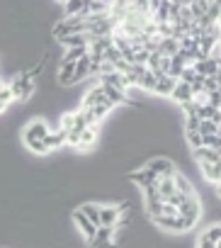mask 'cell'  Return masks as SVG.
Returning <instances> with one entry per match:
<instances>
[{"label": "cell", "mask_w": 221, "mask_h": 248, "mask_svg": "<svg viewBox=\"0 0 221 248\" xmlns=\"http://www.w3.org/2000/svg\"><path fill=\"white\" fill-rule=\"evenodd\" d=\"M10 93H13V102H27L34 95V78L29 76V71L20 73L17 78H13V83H8Z\"/></svg>", "instance_id": "obj_1"}, {"label": "cell", "mask_w": 221, "mask_h": 248, "mask_svg": "<svg viewBox=\"0 0 221 248\" xmlns=\"http://www.w3.org/2000/svg\"><path fill=\"white\" fill-rule=\"evenodd\" d=\"M51 129H49V124L44 122V119H29L27 122V127L22 129V141H25V146L27 144H32V141H44V137L49 134Z\"/></svg>", "instance_id": "obj_2"}, {"label": "cell", "mask_w": 221, "mask_h": 248, "mask_svg": "<svg viewBox=\"0 0 221 248\" xmlns=\"http://www.w3.org/2000/svg\"><path fill=\"white\" fill-rule=\"evenodd\" d=\"M177 217H182L185 221H190L192 229H194L197 221H199V217H202V204H199V200H197V197H185V200L180 202V207H177Z\"/></svg>", "instance_id": "obj_3"}, {"label": "cell", "mask_w": 221, "mask_h": 248, "mask_svg": "<svg viewBox=\"0 0 221 248\" xmlns=\"http://www.w3.org/2000/svg\"><path fill=\"white\" fill-rule=\"evenodd\" d=\"M122 212H124V204L122 207H112V204H100V221L97 226H107V229H117L119 219H122Z\"/></svg>", "instance_id": "obj_4"}, {"label": "cell", "mask_w": 221, "mask_h": 248, "mask_svg": "<svg viewBox=\"0 0 221 248\" xmlns=\"http://www.w3.org/2000/svg\"><path fill=\"white\" fill-rule=\"evenodd\" d=\"M129 180L132 183H136L139 187H151V185H156L158 183V175L148 168V166H144V168H139V170H134V173H129Z\"/></svg>", "instance_id": "obj_5"}, {"label": "cell", "mask_w": 221, "mask_h": 248, "mask_svg": "<svg viewBox=\"0 0 221 248\" xmlns=\"http://www.w3.org/2000/svg\"><path fill=\"white\" fill-rule=\"evenodd\" d=\"M146 166H148L158 178H173V175L177 173V170H175V163H173L170 158H163V156H161V158H153V161L146 163Z\"/></svg>", "instance_id": "obj_6"}, {"label": "cell", "mask_w": 221, "mask_h": 248, "mask_svg": "<svg viewBox=\"0 0 221 248\" xmlns=\"http://www.w3.org/2000/svg\"><path fill=\"white\" fill-rule=\"evenodd\" d=\"M192 68H194V73L197 76H202V78H209V76H219V59H199V61H194L192 63Z\"/></svg>", "instance_id": "obj_7"}, {"label": "cell", "mask_w": 221, "mask_h": 248, "mask_svg": "<svg viewBox=\"0 0 221 248\" xmlns=\"http://www.w3.org/2000/svg\"><path fill=\"white\" fill-rule=\"evenodd\" d=\"M73 224L78 226V231H80V233H83L88 241H92V238H95L97 226H95V224H92V221H90V219H88V217H85L80 209H75V212H73Z\"/></svg>", "instance_id": "obj_8"}, {"label": "cell", "mask_w": 221, "mask_h": 248, "mask_svg": "<svg viewBox=\"0 0 221 248\" xmlns=\"http://www.w3.org/2000/svg\"><path fill=\"white\" fill-rule=\"evenodd\" d=\"M104 102H109V100L104 97L102 88H100V85H95L92 90H88V93H85V97H83V109H90V107H97V105H104Z\"/></svg>", "instance_id": "obj_9"}, {"label": "cell", "mask_w": 221, "mask_h": 248, "mask_svg": "<svg viewBox=\"0 0 221 248\" xmlns=\"http://www.w3.org/2000/svg\"><path fill=\"white\" fill-rule=\"evenodd\" d=\"M97 144V127H85L78 137V151H90Z\"/></svg>", "instance_id": "obj_10"}, {"label": "cell", "mask_w": 221, "mask_h": 248, "mask_svg": "<svg viewBox=\"0 0 221 248\" xmlns=\"http://www.w3.org/2000/svg\"><path fill=\"white\" fill-rule=\"evenodd\" d=\"M192 158L197 163H221V151H211L206 146H199L192 151Z\"/></svg>", "instance_id": "obj_11"}, {"label": "cell", "mask_w": 221, "mask_h": 248, "mask_svg": "<svg viewBox=\"0 0 221 248\" xmlns=\"http://www.w3.org/2000/svg\"><path fill=\"white\" fill-rule=\"evenodd\" d=\"M202 168V175L206 183H211L214 187H219V180H221V163H199Z\"/></svg>", "instance_id": "obj_12"}, {"label": "cell", "mask_w": 221, "mask_h": 248, "mask_svg": "<svg viewBox=\"0 0 221 248\" xmlns=\"http://www.w3.org/2000/svg\"><path fill=\"white\" fill-rule=\"evenodd\" d=\"M173 180H175V192L177 195H182V197H197V192H194V185L185 178V175H180V173H175L173 175Z\"/></svg>", "instance_id": "obj_13"}, {"label": "cell", "mask_w": 221, "mask_h": 248, "mask_svg": "<svg viewBox=\"0 0 221 248\" xmlns=\"http://www.w3.org/2000/svg\"><path fill=\"white\" fill-rule=\"evenodd\" d=\"M175 83H177V80H173L170 76H161V78H156L153 93H156V95H161V97H170V93H173Z\"/></svg>", "instance_id": "obj_14"}, {"label": "cell", "mask_w": 221, "mask_h": 248, "mask_svg": "<svg viewBox=\"0 0 221 248\" xmlns=\"http://www.w3.org/2000/svg\"><path fill=\"white\" fill-rule=\"evenodd\" d=\"M170 100H175L177 105H182V102L192 100V90H190V83H182V80H177V83H175V88H173V93H170Z\"/></svg>", "instance_id": "obj_15"}, {"label": "cell", "mask_w": 221, "mask_h": 248, "mask_svg": "<svg viewBox=\"0 0 221 248\" xmlns=\"http://www.w3.org/2000/svg\"><path fill=\"white\" fill-rule=\"evenodd\" d=\"M156 190H158L161 202H165V200H170V197L175 195V180H173V178H158Z\"/></svg>", "instance_id": "obj_16"}, {"label": "cell", "mask_w": 221, "mask_h": 248, "mask_svg": "<svg viewBox=\"0 0 221 248\" xmlns=\"http://www.w3.org/2000/svg\"><path fill=\"white\" fill-rule=\"evenodd\" d=\"M88 76H90V54H88V56H83L80 61H75V71H73V80H71V83L75 85V83L85 80Z\"/></svg>", "instance_id": "obj_17"}, {"label": "cell", "mask_w": 221, "mask_h": 248, "mask_svg": "<svg viewBox=\"0 0 221 248\" xmlns=\"http://www.w3.org/2000/svg\"><path fill=\"white\" fill-rule=\"evenodd\" d=\"M63 144H66V132H61V129L49 132V134L44 137V146H46V151H56V149H61Z\"/></svg>", "instance_id": "obj_18"}, {"label": "cell", "mask_w": 221, "mask_h": 248, "mask_svg": "<svg viewBox=\"0 0 221 248\" xmlns=\"http://www.w3.org/2000/svg\"><path fill=\"white\" fill-rule=\"evenodd\" d=\"M85 3L88 0H66V15L68 17H85Z\"/></svg>", "instance_id": "obj_19"}, {"label": "cell", "mask_w": 221, "mask_h": 248, "mask_svg": "<svg viewBox=\"0 0 221 248\" xmlns=\"http://www.w3.org/2000/svg\"><path fill=\"white\" fill-rule=\"evenodd\" d=\"M199 236H202V238H206L211 246H219V243H221V224H219V221H214V224H211V226H206Z\"/></svg>", "instance_id": "obj_20"}, {"label": "cell", "mask_w": 221, "mask_h": 248, "mask_svg": "<svg viewBox=\"0 0 221 248\" xmlns=\"http://www.w3.org/2000/svg\"><path fill=\"white\" fill-rule=\"evenodd\" d=\"M73 71H75V63H71V61H61V68H59V83L61 85H71V80H73Z\"/></svg>", "instance_id": "obj_21"}, {"label": "cell", "mask_w": 221, "mask_h": 248, "mask_svg": "<svg viewBox=\"0 0 221 248\" xmlns=\"http://www.w3.org/2000/svg\"><path fill=\"white\" fill-rule=\"evenodd\" d=\"M80 212L97 226V221H100V204H95V202H85L83 207H80Z\"/></svg>", "instance_id": "obj_22"}, {"label": "cell", "mask_w": 221, "mask_h": 248, "mask_svg": "<svg viewBox=\"0 0 221 248\" xmlns=\"http://www.w3.org/2000/svg\"><path fill=\"white\" fill-rule=\"evenodd\" d=\"M83 56H88V46H75V49H66V54H63V61H71V63H75V61H80Z\"/></svg>", "instance_id": "obj_23"}, {"label": "cell", "mask_w": 221, "mask_h": 248, "mask_svg": "<svg viewBox=\"0 0 221 248\" xmlns=\"http://www.w3.org/2000/svg\"><path fill=\"white\" fill-rule=\"evenodd\" d=\"M197 134H199V137H206V134H219V124H214V122H209V119H199Z\"/></svg>", "instance_id": "obj_24"}, {"label": "cell", "mask_w": 221, "mask_h": 248, "mask_svg": "<svg viewBox=\"0 0 221 248\" xmlns=\"http://www.w3.org/2000/svg\"><path fill=\"white\" fill-rule=\"evenodd\" d=\"M153 85H156V76H153V73H148V68H146V73L139 78L136 88H141V90H146V93H153Z\"/></svg>", "instance_id": "obj_25"}, {"label": "cell", "mask_w": 221, "mask_h": 248, "mask_svg": "<svg viewBox=\"0 0 221 248\" xmlns=\"http://www.w3.org/2000/svg\"><path fill=\"white\" fill-rule=\"evenodd\" d=\"M202 146H206V149H211V151H219V146H221V134H206V137H202Z\"/></svg>", "instance_id": "obj_26"}, {"label": "cell", "mask_w": 221, "mask_h": 248, "mask_svg": "<svg viewBox=\"0 0 221 248\" xmlns=\"http://www.w3.org/2000/svg\"><path fill=\"white\" fill-rule=\"evenodd\" d=\"M10 102H13V93H10L8 85H3V88H0V112H3Z\"/></svg>", "instance_id": "obj_27"}, {"label": "cell", "mask_w": 221, "mask_h": 248, "mask_svg": "<svg viewBox=\"0 0 221 248\" xmlns=\"http://www.w3.org/2000/svg\"><path fill=\"white\" fill-rule=\"evenodd\" d=\"M202 88H204V93H216V90H219V76H209V78H204Z\"/></svg>", "instance_id": "obj_28"}, {"label": "cell", "mask_w": 221, "mask_h": 248, "mask_svg": "<svg viewBox=\"0 0 221 248\" xmlns=\"http://www.w3.org/2000/svg\"><path fill=\"white\" fill-rule=\"evenodd\" d=\"M185 137H187V144H190V151H194V149H199V146H202V137H199L197 132H187Z\"/></svg>", "instance_id": "obj_29"}, {"label": "cell", "mask_w": 221, "mask_h": 248, "mask_svg": "<svg viewBox=\"0 0 221 248\" xmlns=\"http://www.w3.org/2000/svg\"><path fill=\"white\" fill-rule=\"evenodd\" d=\"M88 246L90 248H117L115 241H102V238H92V241H88Z\"/></svg>", "instance_id": "obj_30"}, {"label": "cell", "mask_w": 221, "mask_h": 248, "mask_svg": "<svg viewBox=\"0 0 221 248\" xmlns=\"http://www.w3.org/2000/svg\"><path fill=\"white\" fill-rule=\"evenodd\" d=\"M180 107H182V112H185V117H197V105H194L192 100H187V102H182Z\"/></svg>", "instance_id": "obj_31"}, {"label": "cell", "mask_w": 221, "mask_h": 248, "mask_svg": "<svg viewBox=\"0 0 221 248\" xmlns=\"http://www.w3.org/2000/svg\"><path fill=\"white\" fill-rule=\"evenodd\" d=\"M197 127H199V119L197 117H185V134L187 132H197Z\"/></svg>", "instance_id": "obj_32"}]
</instances>
